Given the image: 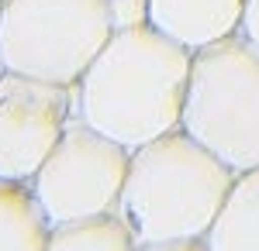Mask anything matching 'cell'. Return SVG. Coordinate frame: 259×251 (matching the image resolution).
I'll return each instance as SVG.
<instances>
[{"label": "cell", "instance_id": "7", "mask_svg": "<svg viewBox=\"0 0 259 251\" xmlns=\"http://www.w3.org/2000/svg\"><path fill=\"white\" fill-rule=\"evenodd\" d=\"M142 11L156 31L190 52H200L242 35L245 0H142Z\"/></svg>", "mask_w": 259, "mask_h": 251}, {"label": "cell", "instance_id": "5", "mask_svg": "<svg viewBox=\"0 0 259 251\" xmlns=\"http://www.w3.org/2000/svg\"><path fill=\"white\" fill-rule=\"evenodd\" d=\"M128 165L132 148L73 117L59 145L35 172L31 193L45 210L49 224L100 217L118 210Z\"/></svg>", "mask_w": 259, "mask_h": 251}, {"label": "cell", "instance_id": "2", "mask_svg": "<svg viewBox=\"0 0 259 251\" xmlns=\"http://www.w3.org/2000/svg\"><path fill=\"white\" fill-rule=\"evenodd\" d=\"M239 172L183 128L132 152L118 213L139 244L207 237Z\"/></svg>", "mask_w": 259, "mask_h": 251}, {"label": "cell", "instance_id": "6", "mask_svg": "<svg viewBox=\"0 0 259 251\" xmlns=\"http://www.w3.org/2000/svg\"><path fill=\"white\" fill-rule=\"evenodd\" d=\"M73 117V86L0 73V179L31 182Z\"/></svg>", "mask_w": 259, "mask_h": 251}, {"label": "cell", "instance_id": "11", "mask_svg": "<svg viewBox=\"0 0 259 251\" xmlns=\"http://www.w3.org/2000/svg\"><path fill=\"white\" fill-rule=\"evenodd\" d=\"M139 251H211L204 237H180V241H152L139 244Z\"/></svg>", "mask_w": 259, "mask_h": 251}, {"label": "cell", "instance_id": "8", "mask_svg": "<svg viewBox=\"0 0 259 251\" xmlns=\"http://www.w3.org/2000/svg\"><path fill=\"white\" fill-rule=\"evenodd\" d=\"M204 241L211 251H259V169L235 179Z\"/></svg>", "mask_w": 259, "mask_h": 251}, {"label": "cell", "instance_id": "4", "mask_svg": "<svg viewBox=\"0 0 259 251\" xmlns=\"http://www.w3.org/2000/svg\"><path fill=\"white\" fill-rule=\"evenodd\" d=\"M180 128L239 175L259 169V45L232 35L194 52Z\"/></svg>", "mask_w": 259, "mask_h": 251}, {"label": "cell", "instance_id": "10", "mask_svg": "<svg viewBox=\"0 0 259 251\" xmlns=\"http://www.w3.org/2000/svg\"><path fill=\"white\" fill-rule=\"evenodd\" d=\"M45 251H139L135 231L118 210L83 217L69 224H52Z\"/></svg>", "mask_w": 259, "mask_h": 251}, {"label": "cell", "instance_id": "9", "mask_svg": "<svg viewBox=\"0 0 259 251\" xmlns=\"http://www.w3.org/2000/svg\"><path fill=\"white\" fill-rule=\"evenodd\" d=\"M49 217L31 193V182L0 179V251H45Z\"/></svg>", "mask_w": 259, "mask_h": 251}, {"label": "cell", "instance_id": "12", "mask_svg": "<svg viewBox=\"0 0 259 251\" xmlns=\"http://www.w3.org/2000/svg\"><path fill=\"white\" fill-rule=\"evenodd\" d=\"M242 35L259 45V0H245V18H242Z\"/></svg>", "mask_w": 259, "mask_h": 251}, {"label": "cell", "instance_id": "1", "mask_svg": "<svg viewBox=\"0 0 259 251\" xmlns=\"http://www.w3.org/2000/svg\"><path fill=\"white\" fill-rule=\"evenodd\" d=\"M190 69L194 52L156 31L145 18L118 24L73 86L76 120L135 152L180 128Z\"/></svg>", "mask_w": 259, "mask_h": 251}, {"label": "cell", "instance_id": "3", "mask_svg": "<svg viewBox=\"0 0 259 251\" xmlns=\"http://www.w3.org/2000/svg\"><path fill=\"white\" fill-rule=\"evenodd\" d=\"M118 24L114 0H0V73L76 86Z\"/></svg>", "mask_w": 259, "mask_h": 251}]
</instances>
